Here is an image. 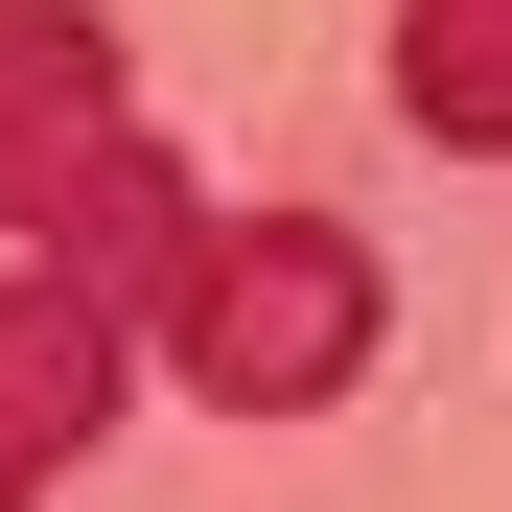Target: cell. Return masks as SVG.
<instances>
[{
	"instance_id": "cell-3",
	"label": "cell",
	"mask_w": 512,
	"mask_h": 512,
	"mask_svg": "<svg viewBox=\"0 0 512 512\" xmlns=\"http://www.w3.org/2000/svg\"><path fill=\"white\" fill-rule=\"evenodd\" d=\"M117 396H140V303L0 233V512H47L70 466H94V443H117Z\"/></svg>"
},
{
	"instance_id": "cell-4",
	"label": "cell",
	"mask_w": 512,
	"mask_h": 512,
	"mask_svg": "<svg viewBox=\"0 0 512 512\" xmlns=\"http://www.w3.org/2000/svg\"><path fill=\"white\" fill-rule=\"evenodd\" d=\"M396 117L443 163H512V0H396Z\"/></svg>"
},
{
	"instance_id": "cell-2",
	"label": "cell",
	"mask_w": 512,
	"mask_h": 512,
	"mask_svg": "<svg viewBox=\"0 0 512 512\" xmlns=\"http://www.w3.org/2000/svg\"><path fill=\"white\" fill-rule=\"evenodd\" d=\"M373 326H396V256L350 210H210L187 280L140 303V350L187 373L210 419H326V396L373 373Z\"/></svg>"
},
{
	"instance_id": "cell-1",
	"label": "cell",
	"mask_w": 512,
	"mask_h": 512,
	"mask_svg": "<svg viewBox=\"0 0 512 512\" xmlns=\"http://www.w3.org/2000/svg\"><path fill=\"white\" fill-rule=\"evenodd\" d=\"M0 233L24 256H70V280H117V303H163L187 280V163L140 140V94H117V24L94 0H0Z\"/></svg>"
}]
</instances>
